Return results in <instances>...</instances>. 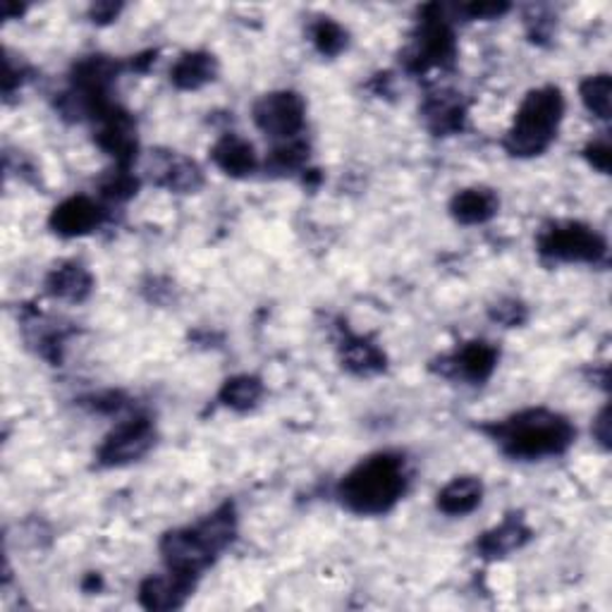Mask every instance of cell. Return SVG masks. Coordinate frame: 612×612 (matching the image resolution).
<instances>
[{
	"mask_svg": "<svg viewBox=\"0 0 612 612\" xmlns=\"http://www.w3.org/2000/svg\"><path fill=\"white\" fill-rule=\"evenodd\" d=\"M103 208L89 197H72L60 204L51 216L53 232L63 237L89 235L103 223Z\"/></svg>",
	"mask_w": 612,
	"mask_h": 612,
	"instance_id": "13",
	"label": "cell"
},
{
	"mask_svg": "<svg viewBox=\"0 0 612 612\" xmlns=\"http://www.w3.org/2000/svg\"><path fill=\"white\" fill-rule=\"evenodd\" d=\"M151 180L158 187L173 189L180 194H192L204 185L201 168L187 156H180L175 151L154 154L151 158Z\"/></svg>",
	"mask_w": 612,
	"mask_h": 612,
	"instance_id": "11",
	"label": "cell"
},
{
	"mask_svg": "<svg viewBox=\"0 0 612 612\" xmlns=\"http://www.w3.org/2000/svg\"><path fill=\"white\" fill-rule=\"evenodd\" d=\"M455 34H452L448 20L443 17V10L438 5L426 8L419 32H416V39L409 48L407 68L412 72L445 68L455 60Z\"/></svg>",
	"mask_w": 612,
	"mask_h": 612,
	"instance_id": "6",
	"label": "cell"
},
{
	"mask_svg": "<svg viewBox=\"0 0 612 612\" xmlns=\"http://www.w3.org/2000/svg\"><path fill=\"white\" fill-rule=\"evenodd\" d=\"M586 158H589L596 170L608 173V170H610V144H608V139H598V142L586 146Z\"/></svg>",
	"mask_w": 612,
	"mask_h": 612,
	"instance_id": "29",
	"label": "cell"
},
{
	"mask_svg": "<svg viewBox=\"0 0 612 612\" xmlns=\"http://www.w3.org/2000/svg\"><path fill=\"white\" fill-rule=\"evenodd\" d=\"M593 436L598 438V443H601L603 448H610V409L608 407L598 414V419L593 421Z\"/></svg>",
	"mask_w": 612,
	"mask_h": 612,
	"instance_id": "30",
	"label": "cell"
},
{
	"mask_svg": "<svg viewBox=\"0 0 612 612\" xmlns=\"http://www.w3.org/2000/svg\"><path fill=\"white\" fill-rule=\"evenodd\" d=\"M139 182L130 175L127 168H118L113 175L103 182V194L113 201H125L137 194Z\"/></svg>",
	"mask_w": 612,
	"mask_h": 612,
	"instance_id": "26",
	"label": "cell"
},
{
	"mask_svg": "<svg viewBox=\"0 0 612 612\" xmlns=\"http://www.w3.org/2000/svg\"><path fill=\"white\" fill-rule=\"evenodd\" d=\"M407 491L405 460L381 452L357 464L338 488L340 503L362 517H376L393 510Z\"/></svg>",
	"mask_w": 612,
	"mask_h": 612,
	"instance_id": "3",
	"label": "cell"
},
{
	"mask_svg": "<svg viewBox=\"0 0 612 612\" xmlns=\"http://www.w3.org/2000/svg\"><path fill=\"white\" fill-rule=\"evenodd\" d=\"M306 144L292 139L285 146H278V149L271 154V168L278 170V173H292V170H299L306 163Z\"/></svg>",
	"mask_w": 612,
	"mask_h": 612,
	"instance_id": "25",
	"label": "cell"
},
{
	"mask_svg": "<svg viewBox=\"0 0 612 612\" xmlns=\"http://www.w3.org/2000/svg\"><path fill=\"white\" fill-rule=\"evenodd\" d=\"M531 538V529L524 524L519 514H510V517L493 526L491 531H486L479 541H476V550L484 558H505L514 550H519L526 541Z\"/></svg>",
	"mask_w": 612,
	"mask_h": 612,
	"instance_id": "15",
	"label": "cell"
},
{
	"mask_svg": "<svg viewBox=\"0 0 612 612\" xmlns=\"http://www.w3.org/2000/svg\"><path fill=\"white\" fill-rule=\"evenodd\" d=\"M218 75V63L211 53L194 51L185 53L170 70V82L182 91H194L206 87L208 82H213Z\"/></svg>",
	"mask_w": 612,
	"mask_h": 612,
	"instance_id": "20",
	"label": "cell"
},
{
	"mask_svg": "<svg viewBox=\"0 0 612 612\" xmlns=\"http://www.w3.org/2000/svg\"><path fill=\"white\" fill-rule=\"evenodd\" d=\"M306 106L295 91H273L254 103V122L264 134L273 139H297L304 130Z\"/></svg>",
	"mask_w": 612,
	"mask_h": 612,
	"instance_id": "7",
	"label": "cell"
},
{
	"mask_svg": "<svg viewBox=\"0 0 612 612\" xmlns=\"http://www.w3.org/2000/svg\"><path fill=\"white\" fill-rule=\"evenodd\" d=\"M46 287L53 297L63 302H84L94 290V278L87 268L70 261L53 268L51 276L46 280Z\"/></svg>",
	"mask_w": 612,
	"mask_h": 612,
	"instance_id": "19",
	"label": "cell"
},
{
	"mask_svg": "<svg viewBox=\"0 0 612 612\" xmlns=\"http://www.w3.org/2000/svg\"><path fill=\"white\" fill-rule=\"evenodd\" d=\"M562 115H565V99L558 87H541L526 94L505 137L507 154L531 158L548 151L558 137Z\"/></svg>",
	"mask_w": 612,
	"mask_h": 612,
	"instance_id": "4",
	"label": "cell"
},
{
	"mask_svg": "<svg viewBox=\"0 0 612 612\" xmlns=\"http://www.w3.org/2000/svg\"><path fill=\"white\" fill-rule=\"evenodd\" d=\"M311 41L323 56H338L347 48V32L333 20H318L311 27Z\"/></svg>",
	"mask_w": 612,
	"mask_h": 612,
	"instance_id": "24",
	"label": "cell"
},
{
	"mask_svg": "<svg viewBox=\"0 0 612 612\" xmlns=\"http://www.w3.org/2000/svg\"><path fill=\"white\" fill-rule=\"evenodd\" d=\"M264 395V383L261 378L256 376H235V378H228L220 388V402H223L225 407L235 409V412H249L252 407L259 405V400Z\"/></svg>",
	"mask_w": 612,
	"mask_h": 612,
	"instance_id": "22",
	"label": "cell"
},
{
	"mask_svg": "<svg viewBox=\"0 0 612 612\" xmlns=\"http://www.w3.org/2000/svg\"><path fill=\"white\" fill-rule=\"evenodd\" d=\"M510 8L505 3H472V5H464L462 12L467 15L469 20H493L505 15Z\"/></svg>",
	"mask_w": 612,
	"mask_h": 612,
	"instance_id": "28",
	"label": "cell"
},
{
	"mask_svg": "<svg viewBox=\"0 0 612 612\" xmlns=\"http://www.w3.org/2000/svg\"><path fill=\"white\" fill-rule=\"evenodd\" d=\"M484 500V484L476 476H457L438 493V510L448 517H464Z\"/></svg>",
	"mask_w": 612,
	"mask_h": 612,
	"instance_id": "18",
	"label": "cell"
},
{
	"mask_svg": "<svg viewBox=\"0 0 612 612\" xmlns=\"http://www.w3.org/2000/svg\"><path fill=\"white\" fill-rule=\"evenodd\" d=\"M342 364L357 376H374L385 369V354L371 340L362 335H347L342 342Z\"/></svg>",
	"mask_w": 612,
	"mask_h": 612,
	"instance_id": "21",
	"label": "cell"
},
{
	"mask_svg": "<svg viewBox=\"0 0 612 612\" xmlns=\"http://www.w3.org/2000/svg\"><path fill=\"white\" fill-rule=\"evenodd\" d=\"M491 316L495 318L498 323H503L507 328H514L526 321V306L522 302H514V299H505L495 304L491 309Z\"/></svg>",
	"mask_w": 612,
	"mask_h": 612,
	"instance_id": "27",
	"label": "cell"
},
{
	"mask_svg": "<svg viewBox=\"0 0 612 612\" xmlns=\"http://www.w3.org/2000/svg\"><path fill=\"white\" fill-rule=\"evenodd\" d=\"M237 534V514L230 503L220 505L199 524L163 536L161 555L170 572L197 579L223 553Z\"/></svg>",
	"mask_w": 612,
	"mask_h": 612,
	"instance_id": "2",
	"label": "cell"
},
{
	"mask_svg": "<svg viewBox=\"0 0 612 612\" xmlns=\"http://www.w3.org/2000/svg\"><path fill=\"white\" fill-rule=\"evenodd\" d=\"M498 364V350L488 342H469L462 350H457L450 357L438 359L436 369L450 376V378H462V381L479 385L491 378Z\"/></svg>",
	"mask_w": 612,
	"mask_h": 612,
	"instance_id": "9",
	"label": "cell"
},
{
	"mask_svg": "<svg viewBox=\"0 0 612 612\" xmlns=\"http://www.w3.org/2000/svg\"><path fill=\"white\" fill-rule=\"evenodd\" d=\"M498 197L486 187H469L455 194L450 204V213L462 225H481L498 213Z\"/></svg>",
	"mask_w": 612,
	"mask_h": 612,
	"instance_id": "17",
	"label": "cell"
},
{
	"mask_svg": "<svg viewBox=\"0 0 612 612\" xmlns=\"http://www.w3.org/2000/svg\"><path fill=\"white\" fill-rule=\"evenodd\" d=\"M579 96H582L584 106L589 108V113H593L601 120L610 118V77L608 75L586 77L579 87Z\"/></svg>",
	"mask_w": 612,
	"mask_h": 612,
	"instance_id": "23",
	"label": "cell"
},
{
	"mask_svg": "<svg viewBox=\"0 0 612 612\" xmlns=\"http://www.w3.org/2000/svg\"><path fill=\"white\" fill-rule=\"evenodd\" d=\"M156 443V431L154 424L146 416H132V419L122 421L115 431L103 440L99 448V464L103 467H122V464L137 462L144 457Z\"/></svg>",
	"mask_w": 612,
	"mask_h": 612,
	"instance_id": "8",
	"label": "cell"
},
{
	"mask_svg": "<svg viewBox=\"0 0 612 612\" xmlns=\"http://www.w3.org/2000/svg\"><path fill=\"white\" fill-rule=\"evenodd\" d=\"M538 252L555 261L598 264L605 259L608 244L589 225L555 223L538 235Z\"/></svg>",
	"mask_w": 612,
	"mask_h": 612,
	"instance_id": "5",
	"label": "cell"
},
{
	"mask_svg": "<svg viewBox=\"0 0 612 612\" xmlns=\"http://www.w3.org/2000/svg\"><path fill=\"white\" fill-rule=\"evenodd\" d=\"M118 12H120V5H115V3H96L91 8V17H94V22H110L118 17Z\"/></svg>",
	"mask_w": 612,
	"mask_h": 612,
	"instance_id": "31",
	"label": "cell"
},
{
	"mask_svg": "<svg viewBox=\"0 0 612 612\" xmlns=\"http://www.w3.org/2000/svg\"><path fill=\"white\" fill-rule=\"evenodd\" d=\"M421 115L426 120L428 130L438 134V137H445V134L462 132L467 110H464L460 94L436 91V94H428V99L424 101L421 108Z\"/></svg>",
	"mask_w": 612,
	"mask_h": 612,
	"instance_id": "14",
	"label": "cell"
},
{
	"mask_svg": "<svg viewBox=\"0 0 612 612\" xmlns=\"http://www.w3.org/2000/svg\"><path fill=\"white\" fill-rule=\"evenodd\" d=\"M197 579L170 572L166 577H149L139 586V603L146 610H178L192 596Z\"/></svg>",
	"mask_w": 612,
	"mask_h": 612,
	"instance_id": "12",
	"label": "cell"
},
{
	"mask_svg": "<svg viewBox=\"0 0 612 612\" xmlns=\"http://www.w3.org/2000/svg\"><path fill=\"white\" fill-rule=\"evenodd\" d=\"M211 158L225 175H232V178L252 175L256 170L254 146L247 139H242L240 134H225V137H220L213 144Z\"/></svg>",
	"mask_w": 612,
	"mask_h": 612,
	"instance_id": "16",
	"label": "cell"
},
{
	"mask_svg": "<svg viewBox=\"0 0 612 612\" xmlns=\"http://www.w3.org/2000/svg\"><path fill=\"white\" fill-rule=\"evenodd\" d=\"M500 450L514 460H541L562 455L574 443V426L550 409H526L505 421L481 428Z\"/></svg>",
	"mask_w": 612,
	"mask_h": 612,
	"instance_id": "1",
	"label": "cell"
},
{
	"mask_svg": "<svg viewBox=\"0 0 612 612\" xmlns=\"http://www.w3.org/2000/svg\"><path fill=\"white\" fill-rule=\"evenodd\" d=\"M101 130L96 132V142L101 149L115 158L120 168H127L132 158L137 156V130H134V120L130 113L120 108H110L106 115L99 118Z\"/></svg>",
	"mask_w": 612,
	"mask_h": 612,
	"instance_id": "10",
	"label": "cell"
}]
</instances>
